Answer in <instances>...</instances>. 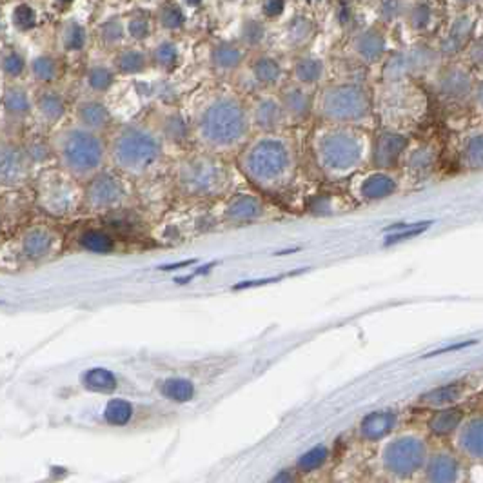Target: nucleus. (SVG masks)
<instances>
[{"instance_id":"11","label":"nucleus","mask_w":483,"mask_h":483,"mask_svg":"<svg viewBox=\"0 0 483 483\" xmlns=\"http://www.w3.org/2000/svg\"><path fill=\"white\" fill-rule=\"evenodd\" d=\"M476 88L478 86L474 84L473 75L469 73L467 69L458 68V66L443 69L436 80L438 93L449 100L469 99V97H473Z\"/></svg>"},{"instance_id":"62","label":"nucleus","mask_w":483,"mask_h":483,"mask_svg":"<svg viewBox=\"0 0 483 483\" xmlns=\"http://www.w3.org/2000/svg\"><path fill=\"white\" fill-rule=\"evenodd\" d=\"M60 2H71V0H60Z\"/></svg>"},{"instance_id":"1","label":"nucleus","mask_w":483,"mask_h":483,"mask_svg":"<svg viewBox=\"0 0 483 483\" xmlns=\"http://www.w3.org/2000/svg\"><path fill=\"white\" fill-rule=\"evenodd\" d=\"M195 133L209 153H233L249 140V111L236 97H214L198 113Z\"/></svg>"},{"instance_id":"47","label":"nucleus","mask_w":483,"mask_h":483,"mask_svg":"<svg viewBox=\"0 0 483 483\" xmlns=\"http://www.w3.org/2000/svg\"><path fill=\"white\" fill-rule=\"evenodd\" d=\"M5 110L13 114H26L29 111V99L24 89L10 88L4 97Z\"/></svg>"},{"instance_id":"23","label":"nucleus","mask_w":483,"mask_h":483,"mask_svg":"<svg viewBox=\"0 0 483 483\" xmlns=\"http://www.w3.org/2000/svg\"><path fill=\"white\" fill-rule=\"evenodd\" d=\"M463 421V410L460 407H440L429 420V429L436 436H449L454 434L460 423Z\"/></svg>"},{"instance_id":"45","label":"nucleus","mask_w":483,"mask_h":483,"mask_svg":"<svg viewBox=\"0 0 483 483\" xmlns=\"http://www.w3.org/2000/svg\"><path fill=\"white\" fill-rule=\"evenodd\" d=\"M158 22H160V26L164 29L175 32V29H180L186 24V15L178 5L166 4L162 5L160 11H158Z\"/></svg>"},{"instance_id":"7","label":"nucleus","mask_w":483,"mask_h":483,"mask_svg":"<svg viewBox=\"0 0 483 483\" xmlns=\"http://www.w3.org/2000/svg\"><path fill=\"white\" fill-rule=\"evenodd\" d=\"M58 153L64 166L77 177H88L99 171L106 156L104 142L95 131L86 127L66 129L58 138Z\"/></svg>"},{"instance_id":"25","label":"nucleus","mask_w":483,"mask_h":483,"mask_svg":"<svg viewBox=\"0 0 483 483\" xmlns=\"http://www.w3.org/2000/svg\"><path fill=\"white\" fill-rule=\"evenodd\" d=\"M251 75H253L256 84L269 88V86H275L280 80L282 66L276 58L269 57V55H260V57L255 58V62L251 64Z\"/></svg>"},{"instance_id":"14","label":"nucleus","mask_w":483,"mask_h":483,"mask_svg":"<svg viewBox=\"0 0 483 483\" xmlns=\"http://www.w3.org/2000/svg\"><path fill=\"white\" fill-rule=\"evenodd\" d=\"M353 49L356 57L365 64L380 62L387 49V38L378 29H364L360 32L353 40Z\"/></svg>"},{"instance_id":"17","label":"nucleus","mask_w":483,"mask_h":483,"mask_svg":"<svg viewBox=\"0 0 483 483\" xmlns=\"http://www.w3.org/2000/svg\"><path fill=\"white\" fill-rule=\"evenodd\" d=\"M396 191H398V180L391 173H387V169L371 173L369 177L364 178L360 184V197L369 202L393 197Z\"/></svg>"},{"instance_id":"10","label":"nucleus","mask_w":483,"mask_h":483,"mask_svg":"<svg viewBox=\"0 0 483 483\" xmlns=\"http://www.w3.org/2000/svg\"><path fill=\"white\" fill-rule=\"evenodd\" d=\"M409 146V138L396 129L382 131L373 144V166L378 169L395 167Z\"/></svg>"},{"instance_id":"38","label":"nucleus","mask_w":483,"mask_h":483,"mask_svg":"<svg viewBox=\"0 0 483 483\" xmlns=\"http://www.w3.org/2000/svg\"><path fill=\"white\" fill-rule=\"evenodd\" d=\"M151 60L160 69H171L178 64V47L171 40H162L153 49Z\"/></svg>"},{"instance_id":"20","label":"nucleus","mask_w":483,"mask_h":483,"mask_svg":"<svg viewBox=\"0 0 483 483\" xmlns=\"http://www.w3.org/2000/svg\"><path fill=\"white\" fill-rule=\"evenodd\" d=\"M396 425V414L393 410H374L360 423V434L364 440L378 442L389 434Z\"/></svg>"},{"instance_id":"22","label":"nucleus","mask_w":483,"mask_h":483,"mask_svg":"<svg viewBox=\"0 0 483 483\" xmlns=\"http://www.w3.org/2000/svg\"><path fill=\"white\" fill-rule=\"evenodd\" d=\"M26 158L21 151L0 149V182L15 184L26 177Z\"/></svg>"},{"instance_id":"59","label":"nucleus","mask_w":483,"mask_h":483,"mask_svg":"<svg viewBox=\"0 0 483 483\" xmlns=\"http://www.w3.org/2000/svg\"><path fill=\"white\" fill-rule=\"evenodd\" d=\"M273 480H275V482H287V480H293V478L287 474V471H282V473L278 474V476H275Z\"/></svg>"},{"instance_id":"19","label":"nucleus","mask_w":483,"mask_h":483,"mask_svg":"<svg viewBox=\"0 0 483 483\" xmlns=\"http://www.w3.org/2000/svg\"><path fill=\"white\" fill-rule=\"evenodd\" d=\"M244 49L238 44H233V42H219V44H214L213 49H211V55H209L211 66L216 71H220V73L236 71L244 64Z\"/></svg>"},{"instance_id":"46","label":"nucleus","mask_w":483,"mask_h":483,"mask_svg":"<svg viewBox=\"0 0 483 483\" xmlns=\"http://www.w3.org/2000/svg\"><path fill=\"white\" fill-rule=\"evenodd\" d=\"M265 38V27L260 21H255V18H249V21L244 22L242 26V32H240V40L242 44L249 47H256L260 46L262 42Z\"/></svg>"},{"instance_id":"56","label":"nucleus","mask_w":483,"mask_h":483,"mask_svg":"<svg viewBox=\"0 0 483 483\" xmlns=\"http://www.w3.org/2000/svg\"><path fill=\"white\" fill-rule=\"evenodd\" d=\"M286 10V0H265L262 5V11L267 18H276Z\"/></svg>"},{"instance_id":"54","label":"nucleus","mask_w":483,"mask_h":483,"mask_svg":"<svg viewBox=\"0 0 483 483\" xmlns=\"http://www.w3.org/2000/svg\"><path fill=\"white\" fill-rule=\"evenodd\" d=\"M13 24L21 32H27L35 24V11L32 8H27V5H18L15 13H13Z\"/></svg>"},{"instance_id":"44","label":"nucleus","mask_w":483,"mask_h":483,"mask_svg":"<svg viewBox=\"0 0 483 483\" xmlns=\"http://www.w3.org/2000/svg\"><path fill=\"white\" fill-rule=\"evenodd\" d=\"M86 29L78 22H68L62 32V44L68 51H80L86 46Z\"/></svg>"},{"instance_id":"52","label":"nucleus","mask_w":483,"mask_h":483,"mask_svg":"<svg viewBox=\"0 0 483 483\" xmlns=\"http://www.w3.org/2000/svg\"><path fill=\"white\" fill-rule=\"evenodd\" d=\"M473 27H474V22L473 18L469 15H460L456 16L454 21H452L451 24V35H454V37H460L462 40L467 42V38L471 37V33H473Z\"/></svg>"},{"instance_id":"21","label":"nucleus","mask_w":483,"mask_h":483,"mask_svg":"<svg viewBox=\"0 0 483 483\" xmlns=\"http://www.w3.org/2000/svg\"><path fill=\"white\" fill-rule=\"evenodd\" d=\"M77 119L82 127L89 131H100L111 122V113L100 100H84L77 108Z\"/></svg>"},{"instance_id":"26","label":"nucleus","mask_w":483,"mask_h":483,"mask_svg":"<svg viewBox=\"0 0 483 483\" xmlns=\"http://www.w3.org/2000/svg\"><path fill=\"white\" fill-rule=\"evenodd\" d=\"M160 395L164 398L171 401H178V404H186V401L193 400L197 395L195 384L187 378H166L158 384Z\"/></svg>"},{"instance_id":"32","label":"nucleus","mask_w":483,"mask_h":483,"mask_svg":"<svg viewBox=\"0 0 483 483\" xmlns=\"http://www.w3.org/2000/svg\"><path fill=\"white\" fill-rule=\"evenodd\" d=\"M407 53H409L414 77L427 73V71H431V69L436 66L438 57H440V53L429 46H414V47H410V49H407Z\"/></svg>"},{"instance_id":"36","label":"nucleus","mask_w":483,"mask_h":483,"mask_svg":"<svg viewBox=\"0 0 483 483\" xmlns=\"http://www.w3.org/2000/svg\"><path fill=\"white\" fill-rule=\"evenodd\" d=\"M53 245L51 234L44 229H35L24 238V251L29 256H44L49 253Z\"/></svg>"},{"instance_id":"50","label":"nucleus","mask_w":483,"mask_h":483,"mask_svg":"<svg viewBox=\"0 0 483 483\" xmlns=\"http://www.w3.org/2000/svg\"><path fill=\"white\" fill-rule=\"evenodd\" d=\"M125 35V27L120 21H108L106 24L100 26V38L108 44V46H114L119 44Z\"/></svg>"},{"instance_id":"41","label":"nucleus","mask_w":483,"mask_h":483,"mask_svg":"<svg viewBox=\"0 0 483 483\" xmlns=\"http://www.w3.org/2000/svg\"><path fill=\"white\" fill-rule=\"evenodd\" d=\"M329 458V449L323 445H317L312 447L311 451H307L306 454H301L300 460L297 462V469L300 473H311V471H317L327 462Z\"/></svg>"},{"instance_id":"18","label":"nucleus","mask_w":483,"mask_h":483,"mask_svg":"<svg viewBox=\"0 0 483 483\" xmlns=\"http://www.w3.org/2000/svg\"><path fill=\"white\" fill-rule=\"evenodd\" d=\"M264 213V206H262L260 198H256L255 195H236L231 198V202L225 208V219L233 223H247L258 220Z\"/></svg>"},{"instance_id":"28","label":"nucleus","mask_w":483,"mask_h":483,"mask_svg":"<svg viewBox=\"0 0 483 483\" xmlns=\"http://www.w3.org/2000/svg\"><path fill=\"white\" fill-rule=\"evenodd\" d=\"M463 396V385L462 384H447L443 387H436V389L429 391L427 395L421 396V404L427 407H447L454 406L460 398Z\"/></svg>"},{"instance_id":"35","label":"nucleus","mask_w":483,"mask_h":483,"mask_svg":"<svg viewBox=\"0 0 483 483\" xmlns=\"http://www.w3.org/2000/svg\"><path fill=\"white\" fill-rule=\"evenodd\" d=\"M80 245L84 249L91 251V253H111L114 247V242L111 238L110 234L104 233V231H99V229H89L86 233L80 236Z\"/></svg>"},{"instance_id":"27","label":"nucleus","mask_w":483,"mask_h":483,"mask_svg":"<svg viewBox=\"0 0 483 483\" xmlns=\"http://www.w3.org/2000/svg\"><path fill=\"white\" fill-rule=\"evenodd\" d=\"M149 58L140 49H124L114 57V69L122 75H140L147 69Z\"/></svg>"},{"instance_id":"33","label":"nucleus","mask_w":483,"mask_h":483,"mask_svg":"<svg viewBox=\"0 0 483 483\" xmlns=\"http://www.w3.org/2000/svg\"><path fill=\"white\" fill-rule=\"evenodd\" d=\"M462 164L469 169H482L483 166V138L482 133H473L462 147Z\"/></svg>"},{"instance_id":"9","label":"nucleus","mask_w":483,"mask_h":483,"mask_svg":"<svg viewBox=\"0 0 483 483\" xmlns=\"http://www.w3.org/2000/svg\"><path fill=\"white\" fill-rule=\"evenodd\" d=\"M124 195L125 189L119 178L104 173V175H99L89 182L88 189H86V202L95 211L113 209L114 206H119L122 202Z\"/></svg>"},{"instance_id":"40","label":"nucleus","mask_w":483,"mask_h":483,"mask_svg":"<svg viewBox=\"0 0 483 483\" xmlns=\"http://www.w3.org/2000/svg\"><path fill=\"white\" fill-rule=\"evenodd\" d=\"M133 416V406L125 400H111L104 409V418L111 425H125Z\"/></svg>"},{"instance_id":"5","label":"nucleus","mask_w":483,"mask_h":483,"mask_svg":"<svg viewBox=\"0 0 483 483\" xmlns=\"http://www.w3.org/2000/svg\"><path fill=\"white\" fill-rule=\"evenodd\" d=\"M229 180L225 164L209 151L180 160L175 167V184L187 197H219L227 189Z\"/></svg>"},{"instance_id":"24","label":"nucleus","mask_w":483,"mask_h":483,"mask_svg":"<svg viewBox=\"0 0 483 483\" xmlns=\"http://www.w3.org/2000/svg\"><path fill=\"white\" fill-rule=\"evenodd\" d=\"M323 73H325V64L314 55L300 57L293 66V77L300 86H314L322 80Z\"/></svg>"},{"instance_id":"61","label":"nucleus","mask_w":483,"mask_h":483,"mask_svg":"<svg viewBox=\"0 0 483 483\" xmlns=\"http://www.w3.org/2000/svg\"><path fill=\"white\" fill-rule=\"evenodd\" d=\"M458 4H463V5H467V4H473L474 0H456Z\"/></svg>"},{"instance_id":"15","label":"nucleus","mask_w":483,"mask_h":483,"mask_svg":"<svg viewBox=\"0 0 483 483\" xmlns=\"http://www.w3.org/2000/svg\"><path fill=\"white\" fill-rule=\"evenodd\" d=\"M282 110L286 113V119H291L295 122L306 120L312 111V97L307 91L306 86H291L286 88L280 95Z\"/></svg>"},{"instance_id":"13","label":"nucleus","mask_w":483,"mask_h":483,"mask_svg":"<svg viewBox=\"0 0 483 483\" xmlns=\"http://www.w3.org/2000/svg\"><path fill=\"white\" fill-rule=\"evenodd\" d=\"M458 451L469 460H482L483 456V421L482 416L460 423L456 429Z\"/></svg>"},{"instance_id":"49","label":"nucleus","mask_w":483,"mask_h":483,"mask_svg":"<svg viewBox=\"0 0 483 483\" xmlns=\"http://www.w3.org/2000/svg\"><path fill=\"white\" fill-rule=\"evenodd\" d=\"M406 0H382L380 4V18L385 22H395L407 13Z\"/></svg>"},{"instance_id":"4","label":"nucleus","mask_w":483,"mask_h":483,"mask_svg":"<svg viewBox=\"0 0 483 483\" xmlns=\"http://www.w3.org/2000/svg\"><path fill=\"white\" fill-rule=\"evenodd\" d=\"M162 138L147 127L125 125L116 133L111 156L119 169L129 175H146L162 160Z\"/></svg>"},{"instance_id":"37","label":"nucleus","mask_w":483,"mask_h":483,"mask_svg":"<svg viewBox=\"0 0 483 483\" xmlns=\"http://www.w3.org/2000/svg\"><path fill=\"white\" fill-rule=\"evenodd\" d=\"M38 110H40V114L47 122H57L64 116L66 113V104L60 95L57 93H44L38 99Z\"/></svg>"},{"instance_id":"60","label":"nucleus","mask_w":483,"mask_h":483,"mask_svg":"<svg viewBox=\"0 0 483 483\" xmlns=\"http://www.w3.org/2000/svg\"><path fill=\"white\" fill-rule=\"evenodd\" d=\"M184 4L191 5V8H197V5L202 4V0H184Z\"/></svg>"},{"instance_id":"57","label":"nucleus","mask_w":483,"mask_h":483,"mask_svg":"<svg viewBox=\"0 0 483 483\" xmlns=\"http://www.w3.org/2000/svg\"><path fill=\"white\" fill-rule=\"evenodd\" d=\"M429 223H420L418 227H412V229H409V231H406V233H396L395 236H391V240L389 242H398V240H406V238H409V236H416V234H420L423 229L427 227Z\"/></svg>"},{"instance_id":"31","label":"nucleus","mask_w":483,"mask_h":483,"mask_svg":"<svg viewBox=\"0 0 483 483\" xmlns=\"http://www.w3.org/2000/svg\"><path fill=\"white\" fill-rule=\"evenodd\" d=\"M312 35H314V22L304 15H297L295 18H291L289 26H287V40L293 47L306 46L312 38Z\"/></svg>"},{"instance_id":"29","label":"nucleus","mask_w":483,"mask_h":483,"mask_svg":"<svg viewBox=\"0 0 483 483\" xmlns=\"http://www.w3.org/2000/svg\"><path fill=\"white\" fill-rule=\"evenodd\" d=\"M160 138L182 144L189 138V125L180 113H167L160 120Z\"/></svg>"},{"instance_id":"2","label":"nucleus","mask_w":483,"mask_h":483,"mask_svg":"<svg viewBox=\"0 0 483 483\" xmlns=\"http://www.w3.org/2000/svg\"><path fill=\"white\" fill-rule=\"evenodd\" d=\"M240 167L256 187L278 191L291 182L297 173V153L287 138L269 133L247 144Z\"/></svg>"},{"instance_id":"12","label":"nucleus","mask_w":483,"mask_h":483,"mask_svg":"<svg viewBox=\"0 0 483 483\" xmlns=\"http://www.w3.org/2000/svg\"><path fill=\"white\" fill-rule=\"evenodd\" d=\"M251 125L264 133H273L280 129L282 124L286 122V113L282 110L280 100L275 97H262L255 102L253 110L249 111Z\"/></svg>"},{"instance_id":"55","label":"nucleus","mask_w":483,"mask_h":483,"mask_svg":"<svg viewBox=\"0 0 483 483\" xmlns=\"http://www.w3.org/2000/svg\"><path fill=\"white\" fill-rule=\"evenodd\" d=\"M465 47V40H462L460 37H454V35H447V37H443L442 40H440V47H438V53H442V55H449V57H452V55H456V53H460Z\"/></svg>"},{"instance_id":"58","label":"nucleus","mask_w":483,"mask_h":483,"mask_svg":"<svg viewBox=\"0 0 483 483\" xmlns=\"http://www.w3.org/2000/svg\"><path fill=\"white\" fill-rule=\"evenodd\" d=\"M469 58H471V62L474 64L482 62V44H480V42H476V44L471 46V49H469Z\"/></svg>"},{"instance_id":"39","label":"nucleus","mask_w":483,"mask_h":483,"mask_svg":"<svg viewBox=\"0 0 483 483\" xmlns=\"http://www.w3.org/2000/svg\"><path fill=\"white\" fill-rule=\"evenodd\" d=\"M407 22L414 32H423L431 26L432 22V8L427 2H416L414 5L407 8Z\"/></svg>"},{"instance_id":"8","label":"nucleus","mask_w":483,"mask_h":483,"mask_svg":"<svg viewBox=\"0 0 483 483\" xmlns=\"http://www.w3.org/2000/svg\"><path fill=\"white\" fill-rule=\"evenodd\" d=\"M429 456L425 440L418 434H401L391 440L382 451V465L389 474L407 478L418 473Z\"/></svg>"},{"instance_id":"6","label":"nucleus","mask_w":483,"mask_h":483,"mask_svg":"<svg viewBox=\"0 0 483 483\" xmlns=\"http://www.w3.org/2000/svg\"><path fill=\"white\" fill-rule=\"evenodd\" d=\"M373 100L364 86L354 82L333 84L320 93L318 113L329 124H362L371 116Z\"/></svg>"},{"instance_id":"30","label":"nucleus","mask_w":483,"mask_h":483,"mask_svg":"<svg viewBox=\"0 0 483 483\" xmlns=\"http://www.w3.org/2000/svg\"><path fill=\"white\" fill-rule=\"evenodd\" d=\"M384 77L387 82H401L409 77H414L412 75V64H410L409 53L407 51H400L395 53L393 57L387 60L384 68Z\"/></svg>"},{"instance_id":"42","label":"nucleus","mask_w":483,"mask_h":483,"mask_svg":"<svg viewBox=\"0 0 483 483\" xmlns=\"http://www.w3.org/2000/svg\"><path fill=\"white\" fill-rule=\"evenodd\" d=\"M407 160H409L407 164H409L410 171L427 173L431 171L432 167H434V164H436V153H434L432 147H418V149H414L410 153Z\"/></svg>"},{"instance_id":"43","label":"nucleus","mask_w":483,"mask_h":483,"mask_svg":"<svg viewBox=\"0 0 483 483\" xmlns=\"http://www.w3.org/2000/svg\"><path fill=\"white\" fill-rule=\"evenodd\" d=\"M114 73L113 69L106 66H93L88 71V86L95 93H104L113 86Z\"/></svg>"},{"instance_id":"34","label":"nucleus","mask_w":483,"mask_h":483,"mask_svg":"<svg viewBox=\"0 0 483 483\" xmlns=\"http://www.w3.org/2000/svg\"><path fill=\"white\" fill-rule=\"evenodd\" d=\"M84 385L91 391H99V393H111L116 389V378L114 374L108 369L97 367V369H89L84 374L82 378Z\"/></svg>"},{"instance_id":"16","label":"nucleus","mask_w":483,"mask_h":483,"mask_svg":"<svg viewBox=\"0 0 483 483\" xmlns=\"http://www.w3.org/2000/svg\"><path fill=\"white\" fill-rule=\"evenodd\" d=\"M423 467H425V478L429 482L452 483L460 478V462L454 454L447 451L427 456Z\"/></svg>"},{"instance_id":"53","label":"nucleus","mask_w":483,"mask_h":483,"mask_svg":"<svg viewBox=\"0 0 483 483\" xmlns=\"http://www.w3.org/2000/svg\"><path fill=\"white\" fill-rule=\"evenodd\" d=\"M24 68H26V62H24V58H22L18 53L11 51L2 58V69H4V73L10 75V77H18V75L24 71Z\"/></svg>"},{"instance_id":"3","label":"nucleus","mask_w":483,"mask_h":483,"mask_svg":"<svg viewBox=\"0 0 483 483\" xmlns=\"http://www.w3.org/2000/svg\"><path fill=\"white\" fill-rule=\"evenodd\" d=\"M365 155L364 136L347 125L322 131L314 140L317 166L329 178H343L354 173L365 162Z\"/></svg>"},{"instance_id":"51","label":"nucleus","mask_w":483,"mask_h":483,"mask_svg":"<svg viewBox=\"0 0 483 483\" xmlns=\"http://www.w3.org/2000/svg\"><path fill=\"white\" fill-rule=\"evenodd\" d=\"M125 32L129 33V37L135 38V40H144V38L149 37V33H151L149 18L144 15L131 16L129 22H127V27H125Z\"/></svg>"},{"instance_id":"48","label":"nucleus","mask_w":483,"mask_h":483,"mask_svg":"<svg viewBox=\"0 0 483 483\" xmlns=\"http://www.w3.org/2000/svg\"><path fill=\"white\" fill-rule=\"evenodd\" d=\"M32 71L33 77L37 80H42V82H49L53 78L57 77V62L53 60L51 57H38L33 60L32 64Z\"/></svg>"}]
</instances>
